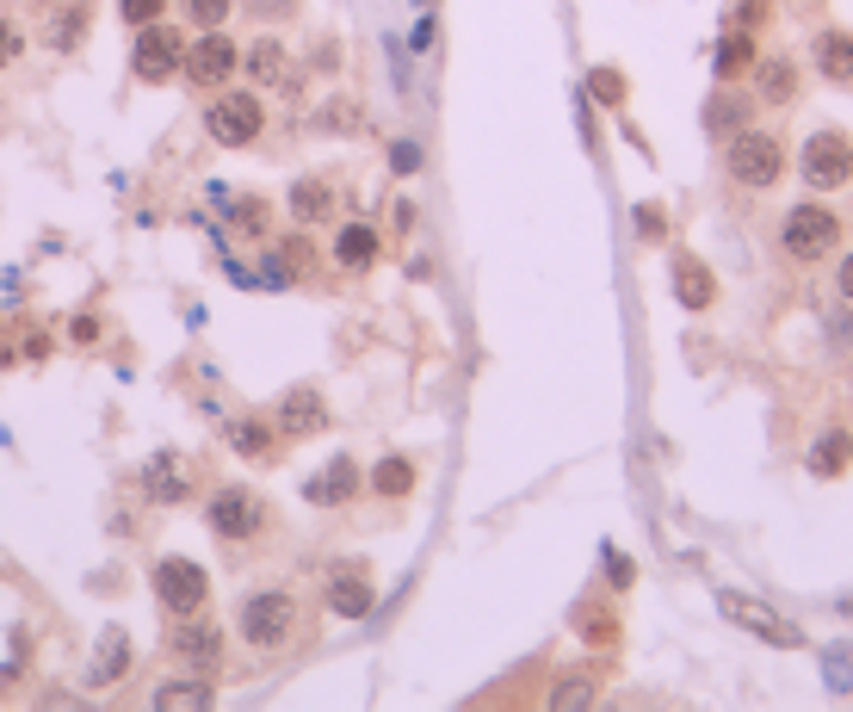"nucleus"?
Masks as SVG:
<instances>
[{
  "label": "nucleus",
  "mask_w": 853,
  "mask_h": 712,
  "mask_svg": "<svg viewBox=\"0 0 853 712\" xmlns=\"http://www.w3.org/2000/svg\"><path fill=\"white\" fill-rule=\"evenodd\" d=\"M235 633H242L248 650L273 657V650L297 645V633H303V602H297L291 588H254V595H242V607H235Z\"/></svg>",
  "instance_id": "f257e3e1"
},
{
  "label": "nucleus",
  "mask_w": 853,
  "mask_h": 712,
  "mask_svg": "<svg viewBox=\"0 0 853 712\" xmlns=\"http://www.w3.org/2000/svg\"><path fill=\"white\" fill-rule=\"evenodd\" d=\"M835 248H841V217L829 205L804 199V205H791L786 217H779V254H786V261L817 267V261H829Z\"/></svg>",
  "instance_id": "f03ea898"
},
{
  "label": "nucleus",
  "mask_w": 853,
  "mask_h": 712,
  "mask_svg": "<svg viewBox=\"0 0 853 712\" xmlns=\"http://www.w3.org/2000/svg\"><path fill=\"white\" fill-rule=\"evenodd\" d=\"M204 130L223 149H248V142L266 137V99L260 87H217L211 106H204Z\"/></svg>",
  "instance_id": "7ed1b4c3"
},
{
  "label": "nucleus",
  "mask_w": 853,
  "mask_h": 712,
  "mask_svg": "<svg viewBox=\"0 0 853 712\" xmlns=\"http://www.w3.org/2000/svg\"><path fill=\"white\" fill-rule=\"evenodd\" d=\"M724 174L736 180V187H748V192H767L779 174H786V142H779L774 130H760V125H743L724 142Z\"/></svg>",
  "instance_id": "20e7f679"
},
{
  "label": "nucleus",
  "mask_w": 853,
  "mask_h": 712,
  "mask_svg": "<svg viewBox=\"0 0 853 712\" xmlns=\"http://www.w3.org/2000/svg\"><path fill=\"white\" fill-rule=\"evenodd\" d=\"M149 595H156V607L168 619H186V614H204V602H211V570L199 564V557H156L149 564Z\"/></svg>",
  "instance_id": "39448f33"
},
{
  "label": "nucleus",
  "mask_w": 853,
  "mask_h": 712,
  "mask_svg": "<svg viewBox=\"0 0 853 712\" xmlns=\"http://www.w3.org/2000/svg\"><path fill=\"white\" fill-rule=\"evenodd\" d=\"M204 527H211L223 545H248V539L266 533V502L248 483H217V490L204 496Z\"/></svg>",
  "instance_id": "423d86ee"
},
{
  "label": "nucleus",
  "mask_w": 853,
  "mask_h": 712,
  "mask_svg": "<svg viewBox=\"0 0 853 712\" xmlns=\"http://www.w3.org/2000/svg\"><path fill=\"white\" fill-rule=\"evenodd\" d=\"M180 63H186V32L180 25H168V19L137 25V38H130V75L142 87H168L180 75Z\"/></svg>",
  "instance_id": "0eeeda50"
},
{
  "label": "nucleus",
  "mask_w": 853,
  "mask_h": 712,
  "mask_svg": "<svg viewBox=\"0 0 853 712\" xmlns=\"http://www.w3.org/2000/svg\"><path fill=\"white\" fill-rule=\"evenodd\" d=\"M798 174H804V187L817 192H835L853 180V142L847 130H810L804 149H798Z\"/></svg>",
  "instance_id": "6e6552de"
},
{
  "label": "nucleus",
  "mask_w": 853,
  "mask_h": 712,
  "mask_svg": "<svg viewBox=\"0 0 853 712\" xmlns=\"http://www.w3.org/2000/svg\"><path fill=\"white\" fill-rule=\"evenodd\" d=\"M235 68H242V50H235V38L223 32H204V38H186V63H180V75L192 81V87H211V94H217V87H230L235 81Z\"/></svg>",
  "instance_id": "1a4fd4ad"
},
{
  "label": "nucleus",
  "mask_w": 853,
  "mask_h": 712,
  "mask_svg": "<svg viewBox=\"0 0 853 712\" xmlns=\"http://www.w3.org/2000/svg\"><path fill=\"white\" fill-rule=\"evenodd\" d=\"M168 650H173V663L186 669V676H217L223 669V626L211 614H186V619H173V633H168Z\"/></svg>",
  "instance_id": "9d476101"
},
{
  "label": "nucleus",
  "mask_w": 853,
  "mask_h": 712,
  "mask_svg": "<svg viewBox=\"0 0 853 712\" xmlns=\"http://www.w3.org/2000/svg\"><path fill=\"white\" fill-rule=\"evenodd\" d=\"M717 614H724L729 626H743V633H755V638H767V645H779V650H798V645H804V633H798L786 614H774L767 602H755V595L717 588Z\"/></svg>",
  "instance_id": "9b49d317"
},
{
  "label": "nucleus",
  "mask_w": 853,
  "mask_h": 712,
  "mask_svg": "<svg viewBox=\"0 0 853 712\" xmlns=\"http://www.w3.org/2000/svg\"><path fill=\"white\" fill-rule=\"evenodd\" d=\"M377 607V583H372V564L359 557H341L328 570V614L334 619H365Z\"/></svg>",
  "instance_id": "f8f14e48"
},
{
  "label": "nucleus",
  "mask_w": 853,
  "mask_h": 712,
  "mask_svg": "<svg viewBox=\"0 0 853 712\" xmlns=\"http://www.w3.org/2000/svg\"><path fill=\"white\" fill-rule=\"evenodd\" d=\"M273 427H279V440H316V434H328V396L316 384H291L279 396V410H273Z\"/></svg>",
  "instance_id": "ddd939ff"
},
{
  "label": "nucleus",
  "mask_w": 853,
  "mask_h": 712,
  "mask_svg": "<svg viewBox=\"0 0 853 712\" xmlns=\"http://www.w3.org/2000/svg\"><path fill=\"white\" fill-rule=\"evenodd\" d=\"M242 75H248V87H279V94H297L291 50H285V38H273V32H260L248 50H242Z\"/></svg>",
  "instance_id": "4468645a"
},
{
  "label": "nucleus",
  "mask_w": 853,
  "mask_h": 712,
  "mask_svg": "<svg viewBox=\"0 0 853 712\" xmlns=\"http://www.w3.org/2000/svg\"><path fill=\"white\" fill-rule=\"evenodd\" d=\"M137 490H142V502H156V508L192 502V471H186V459H180V453H156V459L137 471Z\"/></svg>",
  "instance_id": "2eb2a0df"
},
{
  "label": "nucleus",
  "mask_w": 853,
  "mask_h": 712,
  "mask_svg": "<svg viewBox=\"0 0 853 712\" xmlns=\"http://www.w3.org/2000/svg\"><path fill=\"white\" fill-rule=\"evenodd\" d=\"M359 490H365V465H359L353 453H341V459H328L322 471L303 483V502L310 508H346Z\"/></svg>",
  "instance_id": "dca6fc26"
},
{
  "label": "nucleus",
  "mask_w": 853,
  "mask_h": 712,
  "mask_svg": "<svg viewBox=\"0 0 853 712\" xmlns=\"http://www.w3.org/2000/svg\"><path fill=\"white\" fill-rule=\"evenodd\" d=\"M377 254H384V236H377L372 223H341L334 230V267L341 273H372Z\"/></svg>",
  "instance_id": "f3484780"
},
{
  "label": "nucleus",
  "mask_w": 853,
  "mask_h": 712,
  "mask_svg": "<svg viewBox=\"0 0 853 712\" xmlns=\"http://www.w3.org/2000/svg\"><path fill=\"white\" fill-rule=\"evenodd\" d=\"M668 279H674V298H681L686 310H712L717 304V273L705 267L699 254H674V273H668Z\"/></svg>",
  "instance_id": "a211bd4d"
},
{
  "label": "nucleus",
  "mask_w": 853,
  "mask_h": 712,
  "mask_svg": "<svg viewBox=\"0 0 853 712\" xmlns=\"http://www.w3.org/2000/svg\"><path fill=\"white\" fill-rule=\"evenodd\" d=\"M748 81H755V99H767V106H791L798 99V68L786 56H755Z\"/></svg>",
  "instance_id": "6ab92c4d"
},
{
  "label": "nucleus",
  "mask_w": 853,
  "mask_h": 712,
  "mask_svg": "<svg viewBox=\"0 0 853 712\" xmlns=\"http://www.w3.org/2000/svg\"><path fill=\"white\" fill-rule=\"evenodd\" d=\"M285 211H291V223H303V230H316V223L334 217V187L328 180H291V192H285Z\"/></svg>",
  "instance_id": "aec40b11"
},
{
  "label": "nucleus",
  "mask_w": 853,
  "mask_h": 712,
  "mask_svg": "<svg viewBox=\"0 0 853 712\" xmlns=\"http://www.w3.org/2000/svg\"><path fill=\"white\" fill-rule=\"evenodd\" d=\"M804 465H810V477H822V483H829V477H847V465H853V434H847V427H822Z\"/></svg>",
  "instance_id": "412c9836"
},
{
  "label": "nucleus",
  "mask_w": 853,
  "mask_h": 712,
  "mask_svg": "<svg viewBox=\"0 0 853 712\" xmlns=\"http://www.w3.org/2000/svg\"><path fill=\"white\" fill-rule=\"evenodd\" d=\"M230 453L266 465L273 453H279V427L266 422V415H242V422H230Z\"/></svg>",
  "instance_id": "4be33fe9"
},
{
  "label": "nucleus",
  "mask_w": 853,
  "mask_h": 712,
  "mask_svg": "<svg viewBox=\"0 0 853 712\" xmlns=\"http://www.w3.org/2000/svg\"><path fill=\"white\" fill-rule=\"evenodd\" d=\"M817 75L835 81V87H853V32H817Z\"/></svg>",
  "instance_id": "5701e85b"
},
{
  "label": "nucleus",
  "mask_w": 853,
  "mask_h": 712,
  "mask_svg": "<svg viewBox=\"0 0 853 712\" xmlns=\"http://www.w3.org/2000/svg\"><path fill=\"white\" fill-rule=\"evenodd\" d=\"M415 459H403V453H390V459H377L372 471H365V483H372V496H384V502H403L408 490H415Z\"/></svg>",
  "instance_id": "b1692460"
},
{
  "label": "nucleus",
  "mask_w": 853,
  "mask_h": 712,
  "mask_svg": "<svg viewBox=\"0 0 853 712\" xmlns=\"http://www.w3.org/2000/svg\"><path fill=\"white\" fill-rule=\"evenodd\" d=\"M743 125H748V94H736L724 81V87L705 99V130H712V137H736Z\"/></svg>",
  "instance_id": "393cba45"
},
{
  "label": "nucleus",
  "mask_w": 853,
  "mask_h": 712,
  "mask_svg": "<svg viewBox=\"0 0 853 712\" xmlns=\"http://www.w3.org/2000/svg\"><path fill=\"white\" fill-rule=\"evenodd\" d=\"M125 669H130V638H125V626H111V633L99 638V650H94L87 681H94V688H111V681H125Z\"/></svg>",
  "instance_id": "a878e982"
},
{
  "label": "nucleus",
  "mask_w": 853,
  "mask_h": 712,
  "mask_svg": "<svg viewBox=\"0 0 853 712\" xmlns=\"http://www.w3.org/2000/svg\"><path fill=\"white\" fill-rule=\"evenodd\" d=\"M87 25H94V7H87V0H68L63 13H50V44L75 50L81 38H87Z\"/></svg>",
  "instance_id": "bb28decb"
},
{
  "label": "nucleus",
  "mask_w": 853,
  "mask_h": 712,
  "mask_svg": "<svg viewBox=\"0 0 853 712\" xmlns=\"http://www.w3.org/2000/svg\"><path fill=\"white\" fill-rule=\"evenodd\" d=\"M594 700H600V681L588 676V669H575V676H563L557 688H551V706H594Z\"/></svg>",
  "instance_id": "cd10ccee"
},
{
  "label": "nucleus",
  "mask_w": 853,
  "mask_h": 712,
  "mask_svg": "<svg viewBox=\"0 0 853 712\" xmlns=\"http://www.w3.org/2000/svg\"><path fill=\"white\" fill-rule=\"evenodd\" d=\"M748 63H755V38H748V32H729L724 44H717V81H736Z\"/></svg>",
  "instance_id": "c85d7f7f"
},
{
  "label": "nucleus",
  "mask_w": 853,
  "mask_h": 712,
  "mask_svg": "<svg viewBox=\"0 0 853 712\" xmlns=\"http://www.w3.org/2000/svg\"><path fill=\"white\" fill-rule=\"evenodd\" d=\"M588 94L600 99V106H625V94H631V81H625V68L600 63V68H588Z\"/></svg>",
  "instance_id": "c756f323"
},
{
  "label": "nucleus",
  "mask_w": 853,
  "mask_h": 712,
  "mask_svg": "<svg viewBox=\"0 0 853 712\" xmlns=\"http://www.w3.org/2000/svg\"><path fill=\"white\" fill-rule=\"evenodd\" d=\"M180 13H186L199 32H217L223 19L235 13V0H180Z\"/></svg>",
  "instance_id": "7c9ffc66"
},
{
  "label": "nucleus",
  "mask_w": 853,
  "mask_h": 712,
  "mask_svg": "<svg viewBox=\"0 0 853 712\" xmlns=\"http://www.w3.org/2000/svg\"><path fill=\"white\" fill-rule=\"evenodd\" d=\"M316 130H359V99L353 94L328 99V106L316 111Z\"/></svg>",
  "instance_id": "2f4dec72"
},
{
  "label": "nucleus",
  "mask_w": 853,
  "mask_h": 712,
  "mask_svg": "<svg viewBox=\"0 0 853 712\" xmlns=\"http://www.w3.org/2000/svg\"><path fill=\"white\" fill-rule=\"evenodd\" d=\"M25 44H32V38H25V25H19L13 13H0V75L25 56Z\"/></svg>",
  "instance_id": "473e14b6"
},
{
  "label": "nucleus",
  "mask_w": 853,
  "mask_h": 712,
  "mask_svg": "<svg viewBox=\"0 0 853 712\" xmlns=\"http://www.w3.org/2000/svg\"><path fill=\"white\" fill-rule=\"evenodd\" d=\"M156 706H211V688H204V676L180 681V688H156Z\"/></svg>",
  "instance_id": "72a5a7b5"
},
{
  "label": "nucleus",
  "mask_w": 853,
  "mask_h": 712,
  "mask_svg": "<svg viewBox=\"0 0 853 712\" xmlns=\"http://www.w3.org/2000/svg\"><path fill=\"white\" fill-rule=\"evenodd\" d=\"M582 638H588L594 650H612V645H619V619H612V614H594V607H588V614H582Z\"/></svg>",
  "instance_id": "f704fd0d"
},
{
  "label": "nucleus",
  "mask_w": 853,
  "mask_h": 712,
  "mask_svg": "<svg viewBox=\"0 0 853 712\" xmlns=\"http://www.w3.org/2000/svg\"><path fill=\"white\" fill-rule=\"evenodd\" d=\"M235 7H242L254 25H285V19L297 13V0H235Z\"/></svg>",
  "instance_id": "c9c22d12"
},
{
  "label": "nucleus",
  "mask_w": 853,
  "mask_h": 712,
  "mask_svg": "<svg viewBox=\"0 0 853 712\" xmlns=\"http://www.w3.org/2000/svg\"><path fill=\"white\" fill-rule=\"evenodd\" d=\"M168 7L173 0H118V19L137 32V25H149V19H168Z\"/></svg>",
  "instance_id": "e433bc0d"
},
{
  "label": "nucleus",
  "mask_w": 853,
  "mask_h": 712,
  "mask_svg": "<svg viewBox=\"0 0 853 712\" xmlns=\"http://www.w3.org/2000/svg\"><path fill=\"white\" fill-rule=\"evenodd\" d=\"M637 236H643V242H668V211L662 205H637Z\"/></svg>",
  "instance_id": "4c0bfd02"
},
{
  "label": "nucleus",
  "mask_w": 853,
  "mask_h": 712,
  "mask_svg": "<svg viewBox=\"0 0 853 712\" xmlns=\"http://www.w3.org/2000/svg\"><path fill=\"white\" fill-rule=\"evenodd\" d=\"M68 341H75V348H94V341H99V317H94V310H81V317L68 322Z\"/></svg>",
  "instance_id": "58836bf2"
},
{
  "label": "nucleus",
  "mask_w": 853,
  "mask_h": 712,
  "mask_svg": "<svg viewBox=\"0 0 853 712\" xmlns=\"http://www.w3.org/2000/svg\"><path fill=\"white\" fill-rule=\"evenodd\" d=\"M606 576H612V588H631V557H619V552H606Z\"/></svg>",
  "instance_id": "ea45409f"
},
{
  "label": "nucleus",
  "mask_w": 853,
  "mask_h": 712,
  "mask_svg": "<svg viewBox=\"0 0 853 712\" xmlns=\"http://www.w3.org/2000/svg\"><path fill=\"white\" fill-rule=\"evenodd\" d=\"M390 161H396V174H415V168H420V149H415V142H396V149H390Z\"/></svg>",
  "instance_id": "a19ab883"
},
{
  "label": "nucleus",
  "mask_w": 853,
  "mask_h": 712,
  "mask_svg": "<svg viewBox=\"0 0 853 712\" xmlns=\"http://www.w3.org/2000/svg\"><path fill=\"white\" fill-rule=\"evenodd\" d=\"M829 676H835V688H841V694H847V688H853V676H847V657H841V650H835V657H829Z\"/></svg>",
  "instance_id": "79ce46f5"
},
{
  "label": "nucleus",
  "mask_w": 853,
  "mask_h": 712,
  "mask_svg": "<svg viewBox=\"0 0 853 712\" xmlns=\"http://www.w3.org/2000/svg\"><path fill=\"white\" fill-rule=\"evenodd\" d=\"M835 285H841V298H847V304H853V254H847V261H841V273H835Z\"/></svg>",
  "instance_id": "37998d69"
}]
</instances>
